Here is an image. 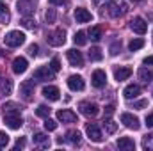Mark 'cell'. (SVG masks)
<instances>
[{"label":"cell","instance_id":"obj_1","mask_svg":"<svg viewBox=\"0 0 153 151\" xmlns=\"http://www.w3.org/2000/svg\"><path fill=\"white\" fill-rule=\"evenodd\" d=\"M4 123L11 128V130H20L22 124H23V119L20 115V110H18V105L9 101L4 105Z\"/></svg>","mask_w":153,"mask_h":151},{"label":"cell","instance_id":"obj_2","mask_svg":"<svg viewBox=\"0 0 153 151\" xmlns=\"http://www.w3.org/2000/svg\"><path fill=\"white\" fill-rule=\"evenodd\" d=\"M4 41H5L7 46L16 48V46H20V44L25 43V34L20 32V30H11V32H7V34L4 36Z\"/></svg>","mask_w":153,"mask_h":151},{"label":"cell","instance_id":"obj_3","mask_svg":"<svg viewBox=\"0 0 153 151\" xmlns=\"http://www.w3.org/2000/svg\"><path fill=\"white\" fill-rule=\"evenodd\" d=\"M46 41H48L50 46H62L66 43V32L62 29H57V30H53L46 36Z\"/></svg>","mask_w":153,"mask_h":151},{"label":"cell","instance_id":"obj_4","mask_svg":"<svg viewBox=\"0 0 153 151\" xmlns=\"http://www.w3.org/2000/svg\"><path fill=\"white\" fill-rule=\"evenodd\" d=\"M78 107H80V112L84 114V115H87V117H96L98 112H100L98 105L93 103V101H80Z\"/></svg>","mask_w":153,"mask_h":151},{"label":"cell","instance_id":"obj_5","mask_svg":"<svg viewBox=\"0 0 153 151\" xmlns=\"http://www.w3.org/2000/svg\"><path fill=\"white\" fill-rule=\"evenodd\" d=\"M121 123H123L126 128H130V130H139V128H141L139 117H135L134 114H130V112H123L121 114Z\"/></svg>","mask_w":153,"mask_h":151},{"label":"cell","instance_id":"obj_6","mask_svg":"<svg viewBox=\"0 0 153 151\" xmlns=\"http://www.w3.org/2000/svg\"><path fill=\"white\" fill-rule=\"evenodd\" d=\"M130 29H132L135 34L143 36V34H146V30H148V23H146L141 16H135V18L130 20Z\"/></svg>","mask_w":153,"mask_h":151},{"label":"cell","instance_id":"obj_7","mask_svg":"<svg viewBox=\"0 0 153 151\" xmlns=\"http://www.w3.org/2000/svg\"><path fill=\"white\" fill-rule=\"evenodd\" d=\"M20 94L23 96V100L30 101L32 100V94H34V78L32 80H25L20 84Z\"/></svg>","mask_w":153,"mask_h":151},{"label":"cell","instance_id":"obj_8","mask_svg":"<svg viewBox=\"0 0 153 151\" xmlns=\"http://www.w3.org/2000/svg\"><path fill=\"white\" fill-rule=\"evenodd\" d=\"M85 132H87V135H89V139H91L93 142H102V141H103V133H102V130L98 128V124H94V123L85 124Z\"/></svg>","mask_w":153,"mask_h":151},{"label":"cell","instance_id":"obj_9","mask_svg":"<svg viewBox=\"0 0 153 151\" xmlns=\"http://www.w3.org/2000/svg\"><path fill=\"white\" fill-rule=\"evenodd\" d=\"M66 57H68V61H70V64H71V66H75V68L84 66L82 52H78V50H75V48H70V50L66 52Z\"/></svg>","mask_w":153,"mask_h":151},{"label":"cell","instance_id":"obj_10","mask_svg":"<svg viewBox=\"0 0 153 151\" xmlns=\"http://www.w3.org/2000/svg\"><path fill=\"white\" fill-rule=\"evenodd\" d=\"M53 75H55V71L50 66H39L38 70L34 71V76L32 78H36V80H52Z\"/></svg>","mask_w":153,"mask_h":151},{"label":"cell","instance_id":"obj_11","mask_svg":"<svg viewBox=\"0 0 153 151\" xmlns=\"http://www.w3.org/2000/svg\"><path fill=\"white\" fill-rule=\"evenodd\" d=\"M43 96H45L48 101H57V100L61 98V91H59V87H55V85H45V87H43Z\"/></svg>","mask_w":153,"mask_h":151},{"label":"cell","instance_id":"obj_12","mask_svg":"<svg viewBox=\"0 0 153 151\" xmlns=\"http://www.w3.org/2000/svg\"><path fill=\"white\" fill-rule=\"evenodd\" d=\"M16 7H18V13H22L23 16H30V14L36 11V9H34V2H32V0H18Z\"/></svg>","mask_w":153,"mask_h":151},{"label":"cell","instance_id":"obj_13","mask_svg":"<svg viewBox=\"0 0 153 151\" xmlns=\"http://www.w3.org/2000/svg\"><path fill=\"white\" fill-rule=\"evenodd\" d=\"M68 87L71 89V91H84V87H85V82H84V78L80 75H71L68 76Z\"/></svg>","mask_w":153,"mask_h":151},{"label":"cell","instance_id":"obj_14","mask_svg":"<svg viewBox=\"0 0 153 151\" xmlns=\"http://www.w3.org/2000/svg\"><path fill=\"white\" fill-rule=\"evenodd\" d=\"M91 84H93L96 89H102V87H105V84H107V75H105V71H103V70H96V71L93 73Z\"/></svg>","mask_w":153,"mask_h":151},{"label":"cell","instance_id":"obj_15","mask_svg":"<svg viewBox=\"0 0 153 151\" xmlns=\"http://www.w3.org/2000/svg\"><path fill=\"white\" fill-rule=\"evenodd\" d=\"M126 4L125 2H111V7H109V14L112 18H117V16H123L126 13Z\"/></svg>","mask_w":153,"mask_h":151},{"label":"cell","instance_id":"obj_16","mask_svg":"<svg viewBox=\"0 0 153 151\" xmlns=\"http://www.w3.org/2000/svg\"><path fill=\"white\" fill-rule=\"evenodd\" d=\"M27 68H29V62H27V59H25V57H16V59L13 61V71H14L16 75L25 73V71H27Z\"/></svg>","mask_w":153,"mask_h":151},{"label":"cell","instance_id":"obj_17","mask_svg":"<svg viewBox=\"0 0 153 151\" xmlns=\"http://www.w3.org/2000/svg\"><path fill=\"white\" fill-rule=\"evenodd\" d=\"M139 94H141V85H139V84H130V85H126L125 91H123V96H125L126 100L137 98Z\"/></svg>","mask_w":153,"mask_h":151},{"label":"cell","instance_id":"obj_18","mask_svg":"<svg viewBox=\"0 0 153 151\" xmlns=\"http://www.w3.org/2000/svg\"><path fill=\"white\" fill-rule=\"evenodd\" d=\"M75 20L78 23H87V21L93 20V14L87 9H84V7H76L75 9Z\"/></svg>","mask_w":153,"mask_h":151},{"label":"cell","instance_id":"obj_19","mask_svg":"<svg viewBox=\"0 0 153 151\" xmlns=\"http://www.w3.org/2000/svg\"><path fill=\"white\" fill-rule=\"evenodd\" d=\"M57 119H59L61 123H75L76 114L71 112V110H68V109H62V110L57 112Z\"/></svg>","mask_w":153,"mask_h":151},{"label":"cell","instance_id":"obj_20","mask_svg":"<svg viewBox=\"0 0 153 151\" xmlns=\"http://www.w3.org/2000/svg\"><path fill=\"white\" fill-rule=\"evenodd\" d=\"M130 75H132V70H130L128 66H119V68L114 70V78L117 82H123V80L130 78Z\"/></svg>","mask_w":153,"mask_h":151},{"label":"cell","instance_id":"obj_21","mask_svg":"<svg viewBox=\"0 0 153 151\" xmlns=\"http://www.w3.org/2000/svg\"><path fill=\"white\" fill-rule=\"evenodd\" d=\"M116 146H117L119 150H125V151H132V150H135V142H134V141H132L130 137H121V139H117Z\"/></svg>","mask_w":153,"mask_h":151},{"label":"cell","instance_id":"obj_22","mask_svg":"<svg viewBox=\"0 0 153 151\" xmlns=\"http://www.w3.org/2000/svg\"><path fill=\"white\" fill-rule=\"evenodd\" d=\"M9 20H11V13H9V7H7L4 2H0V23L7 25V23H9Z\"/></svg>","mask_w":153,"mask_h":151},{"label":"cell","instance_id":"obj_23","mask_svg":"<svg viewBox=\"0 0 153 151\" xmlns=\"http://www.w3.org/2000/svg\"><path fill=\"white\" fill-rule=\"evenodd\" d=\"M66 141H68V142H71V144H75V146H78V144H80V141H82V135H80V132H78V130H70V132L66 133Z\"/></svg>","mask_w":153,"mask_h":151},{"label":"cell","instance_id":"obj_24","mask_svg":"<svg viewBox=\"0 0 153 151\" xmlns=\"http://www.w3.org/2000/svg\"><path fill=\"white\" fill-rule=\"evenodd\" d=\"M137 75H139V80H143V82H146V84H148L150 80H153V73L148 68H139Z\"/></svg>","mask_w":153,"mask_h":151},{"label":"cell","instance_id":"obj_25","mask_svg":"<svg viewBox=\"0 0 153 151\" xmlns=\"http://www.w3.org/2000/svg\"><path fill=\"white\" fill-rule=\"evenodd\" d=\"M34 144H39L43 148H48L50 146V141L45 133H34Z\"/></svg>","mask_w":153,"mask_h":151},{"label":"cell","instance_id":"obj_26","mask_svg":"<svg viewBox=\"0 0 153 151\" xmlns=\"http://www.w3.org/2000/svg\"><path fill=\"white\" fill-rule=\"evenodd\" d=\"M0 91H2V94H11V91H13V82H11L9 78H4V80L0 82Z\"/></svg>","mask_w":153,"mask_h":151},{"label":"cell","instance_id":"obj_27","mask_svg":"<svg viewBox=\"0 0 153 151\" xmlns=\"http://www.w3.org/2000/svg\"><path fill=\"white\" fill-rule=\"evenodd\" d=\"M103 128H105V132H107V133H111V135H112V133L117 132V123H114L112 119H105V121H103Z\"/></svg>","mask_w":153,"mask_h":151},{"label":"cell","instance_id":"obj_28","mask_svg":"<svg viewBox=\"0 0 153 151\" xmlns=\"http://www.w3.org/2000/svg\"><path fill=\"white\" fill-rule=\"evenodd\" d=\"M87 36L91 38V41H100L102 39V29L100 27H91L89 32H87Z\"/></svg>","mask_w":153,"mask_h":151},{"label":"cell","instance_id":"obj_29","mask_svg":"<svg viewBox=\"0 0 153 151\" xmlns=\"http://www.w3.org/2000/svg\"><path fill=\"white\" fill-rule=\"evenodd\" d=\"M143 46H144V39H141V38L132 39V41H130V44H128L130 52H137V50H141Z\"/></svg>","mask_w":153,"mask_h":151},{"label":"cell","instance_id":"obj_30","mask_svg":"<svg viewBox=\"0 0 153 151\" xmlns=\"http://www.w3.org/2000/svg\"><path fill=\"white\" fill-rule=\"evenodd\" d=\"M89 59H91V61H102V59H103L102 50H100L98 46H93V48L89 50Z\"/></svg>","mask_w":153,"mask_h":151},{"label":"cell","instance_id":"obj_31","mask_svg":"<svg viewBox=\"0 0 153 151\" xmlns=\"http://www.w3.org/2000/svg\"><path fill=\"white\" fill-rule=\"evenodd\" d=\"M73 41H75V44H78V46H84V44L87 43L85 32H76L75 36H73Z\"/></svg>","mask_w":153,"mask_h":151},{"label":"cell","instance_id":"obj_32","mask_svg":"<svg viewBox=\"0 0 153 151\" xmlns=\"http://www.w3.org/2000/svg\"><path fill=\"white\" fill-rule=\"evenodd\" d=\"M55 18H57L55 9H46V13H45V20H46V23H53Z\"/></svg>","mask_w":153,"mask_h":151},{"label":"cell","instance_id":"obj_33","mask_svg":"<svg viewBox=\"0 0 153 151\" xmlns=\"http://www.w3.org/2000/svg\"><path fill=\"white\" fill-rule=\"evenodd\" d=\"M22 25H23L25 29H36V21H34L30 16H23V20H22Z\"/></svg>","mask_w":153,"mask_h":151},{"label":"cell","instance_id":"obj_34","mask_svg":"<svg viewBox=\"0 0 153 151\" xmlns=\"http://www.w3.org/2000/svg\"><path fill=\"white\" fill-rule=\"evenodd\" d=\"M55 128H57V121H53V119H50V117H45V130L53 132Z\"/></svg>","mask_w":153,"mask_h":151},{"label":"cell","instance_id":"obj_35","mask_svg":"<svg viewBox=\"0 0 153 151\" xmlns=\"http://www.w3.org/2000/svg\"><path fill=\"white\" fill-rule=\"evenodd\" d=\"M36 114H38L39 117H48L50 115V109L46 105H39L38 109H36Z\"/></svg>","mask_w":153,"mask_h":151},{"label":"cell","instance_id":"obj_36","mask_svg":"<svg viewBox=\"0 0 153 151\" xmlns=\"http://www.w3.org/2000/svg\"><path fill=\"white\" fill-rule=\"evenodd\" d=\"M109 50H111V55H117V53L121 52V43H119V41H114Z\"/></svg>","mask_w":153,"mask_h":151},{"label":"cell","instance_id":"obj_37","mask_svg":"<svg viewBox=\"0 0 153 151\" xmlns=\"http://www.w3.org/2000/svg\"><path fill=\"white\" fill-rule=\"evenodd\" d=\"M148 107V100H137L135 103H134V109H137V110H143V109H146Z\"/></svg>","mask_w":153,"mask_h":151},{"label":"cell","instance_id":"obj_38","mask_svg":"<svg viewBox=\"0 0 153 151\" xmlns=\"http://www.w3.org/2000/svg\"><path fill=\"white\" fill-rule=\"evenodd\" d=\"M9 144V135L5 132H0V148H5Z\"/></svg>","mask_w":153,"mask_h":151},{"label":"cell","instance_id":"obj_39","mask_svg":"<svg viewBox=\"0 0 153 151\" xmlns=\"http://www.w3.org/2000/svg\"><path fill=\"white\" fill-rule=\"evenodd\" d=\"M50 68L57 73V71H61V62H59V59H52V62H50Z\"/></svg>","mask_w":153,"mask_h":151},{"label":"cell","instance_id":"obj_40","mask_svg":"<svg viewBox=\"0 0 153 151\" xmlns=\"http://www.w3.org/2000/svg\"><path fill=\"white\" fill-rule=\"evenodd\" d=\"M38 50H39V46L36 44V43H32V44L29 46V50H27V52H29V55H32V57H36V55H38Z\"/></svg>","mask_w":153,"mask_h":151},{"label":"cell","instance_id":"obj_41","mask_svg":"<svg viewBox=\"0 0 153 151\" xmlns=\"http://www.w3.org/2000/svg\"><path fill=\"white\" fill-rule=\"evenodd\" d=\"M25 144H27V141H25L23 137H20V139L16 141V146H14V150H20V148H25Z\"/></svg>","mask_w":153,"mask_h":151},{"label":"cell","instance_id":"obj_42","mask_svg":"<svg viewBox=\"0 0 153 151\" xmlns=\"http://www.w3.org/2000/svg\"><path fill=\"white\" fill-rule=\"evenodd\" d=\"M146 126L148 128H153V114H148L146 115Z\"/></svg>","mask_w":153,"mask_h":151},{"label":"cell","instance_id":"obj_43","mask_svg":"<svg viewBox=\"0 0 153 151\" xmlns=\"http://www.w3.org/2000/svg\"><path fill=\"white\" fill-rule=\"evenodd\" d=\"M148 64L153 66V55H150V57H146V59H144V66H148Z\"/></svg>","mask_w":153,"mask_h":151},{"label":"cell","instance_id":"obj_44","mask_svg":"<svg viewBox=\"0 0 153 151\" xmlns=\"http://www.w3.org/2000/svg\"><path fill=\"white\" fill-rule=\"evenodd\" d=\"M48 2H50L52 5H62V4H64L66 0H48Z\"/></svg>","mask_w":153,"mask_h":151},{"label":"cell","instance_id":"obj_45","mask_svg":"<svg viewBox=\"0 0 153 151\" xmlns=\"http://www.w3.org/2000/svg\"><path fill=\"white\" fill-rule=\"evenodd\" d=\"M112 0H94V4L96 5H105V4H111Z\"/></svg>","mask_w":153,"mask_h":151},{"label":"cell","instance_id":"obj_46","mask_svg":"<svg viewBox=\"0 0 153 151\" xmlns=\"http://www.w3.org/2000/svg\"><path fill=\"white\" fill-rule=\"evenodd\" d=\"M112 112H114V107H112V105H107V107H105V114H107V115H111Z\"/></svg>","mask_w":153,"mask_h":151},{"label":"cell","instance_id":"obj_47","mask_svg":"<svg viewBox=\"0 0 153 151\" xmlns=\"http://www.w3.org/2000/svg\"><path fill=\"white\" fill-rule=\"evenodd\" d=\"M2 55H4V52H2V50H0V57H2Z\"/></svg>","mask_w":153,"mask_h":151},{"label":"cell","instance_id":"obj_48","mask_svg":"<svg viewBox=\"0 0 153 151\" xmlns=\"http://www.w3.org/2000/svg\"><path fill=\"white\" fill-rule=\"evenodd\" d=\"M134 2H143V0H134Z\"/></svg>","mask_w":153,"mask_h":151}]
</instances>
